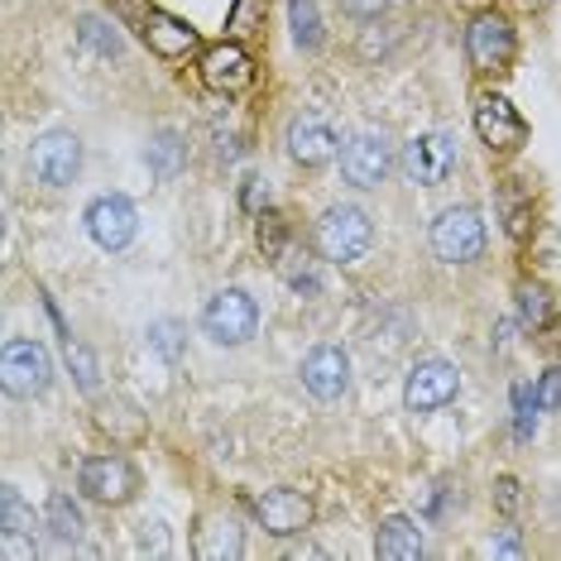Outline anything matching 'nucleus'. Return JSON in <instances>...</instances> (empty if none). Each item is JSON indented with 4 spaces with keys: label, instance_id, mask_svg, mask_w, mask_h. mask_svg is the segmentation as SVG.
I'll use <instances>...</instances> for the list:
<instances>
[{
    "label": "nucleus",
    "instance_id": "nucleus-14",
    "mask_svg": "<svg viewBox=\"0 0 561 561\" xmlns=\"http://www.w3.org/2000/svg\"><path fill=\"white\" fill-rule=\"evenodd\" d=\"M254 514H260L264 533H274V538H293V533H302L312 523V500L302 490H270L254 500Z\"/></svg>",
    "mask_w": 561,
    "mask_h": 561
},
{
    "label": "nucleus",
    "instance_id": "nucleus-18",
    "mask_svg": "<svg viewBox=\"0 0 561 561\" xmlns=\"http://www.w3.org/2000/svg\"><path fill=\"white\" fill-rule=\"evenodd\" d=\"M145 44L154 48L159 58H183L187 48H197V34L187 30L183 20L163 15V10H149L145 15Z\"/></svg>",
    "mask_w": 561,
    "mask_h": 561
},
{
    "label": "nucleus",
    "instance_id": "nucleus-17",
    "mask_svg": "<svg viewBox=\"0 0 561 561\" xmlns=\"http://www.w3.org/2000/svg\"><path fill=\"white\" fill-rule=\"evenodd\" d=\"M427 547H423V533H417L413 518H385L375 533V557L385 561H417Z\"/></svg>",
    "mask_w": 561,
    "mask_h": 561
},
{
    "label": "nucleus",
    "instance_id": "nucleus-29",
    "mask_svg": "<svg viewBox=\"0 0 561 561\" xmlns=\"http://www.w3.org/2000/svg\"><path fill=\"white\" fill-rule=\"evenodd\" d=\"M500 202H504V216H508V236H523V231H528V211H523V187H518V178H508V183H504Z\"/></svg>",
    "mask_w": 561,
    "mask_h": 561
},
{
    "label": "nucleus",
    "instance_id": "nucleus-4",
    "mask_svg": "<svg viewBox=\"0 0 561 561\" xmlns=\"http://www.w3.org/2000/svg\"><path fill=\"white\" fill-rule=\"evenodd\" d=\"M432 250L446 264H470L480 260L484 250V221L476 207H446L437 221H432Z\"/></svg>",
    "mask_w": 561,
    "mask_h": 561
},
{
    "label": "nucleus",
    "instance_id": "nucleus-26",
    "mask_svg": "<svg viewBox=\"0 0 561 561\" xmlns=\"http://www.w3.org/2000/svg\"><path fill=\"white\" fill-rule=\"evenodd\" d=\"M254 240H260V250H264V260H278L288 245V221L278 211H264L260 216V231H254Z\"/></svg>",
    "mask_w": 561,
    "mask_h": 561
},
{
    "label": "nucleus",
    "instance_id": "nucleus-5",
    "mask_svg": "<svg viewBox=\"0 0 561 561\" xmlns=\"http://www.w3.org/2000/svg\"><path fill=\"white\" fill-rule=\"evenodd\" d=\"M403 178L417 187H442L456 169V139L446 130H432V135H417L403 145Z\"/></svg>",
    "mask_w": 561,
    "mask_h": 561
},
{
    "label": "nucleus",
    "instance_id": "nucleus-32",
    "mask_svg": "<svg viewBox=\"0 0 561 561\" xmlns=\"http://www.w3.org/2000/svg\"><path fill=\"white\" fill-rule=\"evenodd\" d=\"M518 480L514 476H500L494 480V504H500V514H518Z\"/></svg>",
    "mask_w": 561,
    "mask_h": 561
},
{
    "label": "nucleus",
    "instance_id": "nucleus-37",
    "mask_svg": "<svg viewBox=\"0 0 561 561\" xmlns=\"http://www.w3.org/2000/svg\"><path fill=\"white\" fill-rule=\"evenodd\" d=\"M293 561H302V557H312V561H322L327 552H322V547H308V542H302V547H293V552H288Z\"/></svg>",
    "mask_w": 561,
    "mask_h": 561
},
{
    "label": "nucleus",
    "instance_id": "nucleus-25",
    "mask_svg": "<svg viewBox=\"0 0 561 561\" xmlns=\"http://www.w3.org/2000/svg\"><path fill=\"white\" fill-rule=\"evenodd\" d=\"M149 346H154L163 360H183V351H187V336H183V327L178 322H169V317H163V322H154L149 327Z\"/></svg>",
    "mask_w": 561,
    "mask_h": 561
},
{
    "label": "nucleus",
    "instance_id": "nucleus-36",
    "mask_svg": "<svg viewBox=\"0 0 561 561\" xmlns=\"http://www.w3.org/2000/svg\"><path fill=\"white\" fill-rule=\"evenodd\" d=\"M245 183H250L245 187V207L260 211V197H270V187H264V178H245Z\"/></svg>",
    "mask_w": 561,
    "mask_h": 561
},
{
    "label": "nucleus",
    "instance_id": "nucleus-31",
    "mask_svg": "<svg viewBox=\"0 0 561 561\" xmlns=\"http://www.w3.org/2000/svg\"><path fill=\"white\" fill-rule=\"evenodd\" d=\"M538 408H542V413H557V408H561V365L547 369V375L538 379Z\"/></svg>",
    "mask_w": 561,
    "mask_h": 561
},
{
    "label": "nucleus",
    "instance_id": "nucleus-35",
    "mask_svg": "<svg viewBox=\"0 0 561 561\" xmlns=\"http://www.w3.org/2000/svg\"><path fill=\"white\" fill-rule=\"evenodd\" d=\"M484 557H523V547H518V538H494V542H484Z\"/></svg>",
    "mask_w": 561,
    "mask_h": 561
},
{
    "label": "nucleus",
    "instance_id": "nucleus-8",
    "mask_svg": "<svg viewBox=\"0 0 561 561\" xmlns=\"http://www.w3.org/2000/svg\"><path fill=\"white\" fill-rule=\"evenodd\" d=\"M514 24L504 15H476L466 30V54L476 72H504L514 62Z\"/></svg>",
    "mask_w": 561,
    "mask_h": 561
},
{
    "label": "nucleus",
    "instance_id": "nucleus-21",
    "mask_svg": "<svg viewBox=\"0 0 561 561\" xmlns=\"http://www.w3.org/2000/svg\"><path fill=\"white\" fill-rule=\"evenodd\" d=\"M288 24H293V44L317 54L322 48V15H317V0H288Z\"/></svg>",
    "mask_w": 561,
    "mask_h": 561
},
{
    "label": "nucleus",
    "instance_id": "nucleus-11",
    "mask_svg": "<svg viewBox=\"0 0 561 561\" xmlns=\"http://www.w3.org/2000/svg\"><path fill=\"white\" fill-rule=\"evenodd\" d=\"M476 135H480L490 149L508 154V149H518L523 139H528V125H523V116H518L514 106H508V96L484 92V96L476 101Z\"/></svg>",
    "mask_w": 561,
    "mask_h": 561
},
{
    "label": "nucleus",
    "instance_id": "nucleus-19",
    "mask_svg": "<svg viewBox=\"0 0 561 561\" xmlns=\"http://www.w3.org/2000/svg\"><path fill=\"white\" fill-rule=\"evenodd\" d=\"M197 557H207V561L240 557V523L226 518V514L207 518V523H202V538H197Z\"/></svg>",
    "mask_w": 561,
    "mask_h": 561
},
{
    "label": "nucleus",
    "instance_id": "nucleus-7",
    "mask_svg": "<svg viewBox=\"0 0 561 561\" xmlns=\"http://www.w3.org/2000/svg\"><path fill=\"white\" fill-rule=\"evenodd\" d=\"M30 169L48 187H68L82 173V139L72 130H48L30 145Z\"/></svg>",
    "mask_w": 561,
    "mask_h": 561
},
{
    "label": "nucleus",
    "instance_id": "nucleus-10",
    "mask_svg": "<svg viewBox=\"0 0 561 561\" xmlns=\"http://www.w3.org/2000/svg\"><path fill=\"white\" fill-rule=\"evenodd\" d=\"M456 389H461V375H456V365H446V360H417L413 375H408V385H403V403H408V413H432V408L451 403Z\"/></svg>",
    "mask_w": 561,
    "mask_h": 561
},
{
    "label": "nucleus",
    "instance_id": "nucleus-33",
    "mask_svg": "<svg viewBox=\"0 0 561 561\" xmlns=\"http://www.w3.org/2000/svg\"><path fill=\"white\" fill-rule=\"evenodd\" d=\"M68 365H78L82 389H96V369H92V360H87V351H82V346H72V336H68Z\"/></svg>",
    "mask_w": 561,
    "mask_h": 561
},
{
    "label": "nucleus",
    "instance_id": "nucleus-13",
    "mask_svg": "<svg viewBox=\"0 0 561 561\" xmlns=\"http://www.w3.org/2000/svg\"><path fill=\"white\" fill-rule=\"evenodd\" d=\"M202 82L211 87V92H221V96H236V92H245V87L254 82V62L250 54L240 44H216L202 54Z\"/></svg>",
    "mask_w": 561,
    "mask_h": 561
},
{
    "label": "nucleus",
    "instance_id": "nucleus-23",
    "mask_svg": "<svg viewBox=\"0 0 561 561\" xmlns=\"http://www.w3.org/2000/svg\"><path fill=\"white\" fill-rule=\"evenodd\" d=\"M24 533H34V514L24 508L15 484H5L0 490V538H24Z\"/></svg>",
    "mask_w": 561,
    "mask_h": 561
},
{
    "label": "nucleus",
    "instance_id": "nucleus-28",
    "mask_svg": "<svg viewBox=\"0 0 561 561\" xmlns=\"http://www.w3.org/2000/svg\"><path fill=\"white\" fill-rule=\"evenodd\" d=\"M518 312L528 327H547V317H552V308H547V293L538 284H518Z\"/></svg>",
    "mask_w": 561,
    "mask_h": 561
},
{
    "label": "nucleus",
    "instance_id": "nucleus-34",
    "mask_svg": "<svg viewBox=\"0 0 561 561\" xmlns=\"http://www.w3.org/2000/svg\"><path fill=\"white\" fill-rule=\"evenodd\" d=\"M385 5H389V0H341V10H346V15H355V20H375Z\"/></svg>",
    "mask_w": 561,
    "mask_h": 561
},
{
    "label": "nucleus",
    "instance_id": "nucleus-30",
    "mask_svg": "<svg viewBox=\"0 0 561 561\" xmlns=\"http://www.w3.org/2000/svg\"><path fill=\"white\" fill-rule=\"evenodd\" d=\"M139 557H169V528L159 518L145 523V533H139Z\"/></svg>",
    "mask_w": 561,
    "mask_h": 561
},
{
    "label": "nucleus",
    "instance_id": "nucleus-20",
    "mask_svg": "<svg viewBox=\"0 0 561 561\" xmlns=\"http://www.w3.org/2000/svg\"><path fill=\"white\" fill-rule=\"evenodd\" d=\"M145 159H149V169H154V178H173V173L187 163V145H183V135L159 130V135L145 145Z\"/></svg>",
    "mask_w": 561,
    "mask_h": 561
},
{
    "label": "nucleus",
    "instance_id": "nucleus-3",
    "mask_svg": "<svg viewBox=\"0 0 561 561\" xmlns=\"http://www.w3.org/2000/svg\"><path fill=\"white\" fill-rule=\"evenodd\" d=\"M202 327L216 346H245V341L260 331V308L245 288H221L202 312Z\"/></svg>",
    "mask_w": 561,
    "mask_h": 561
},
{
    "label": "nucleus",
    "instance_id": "nucleus-22",
    "mask_svg": "<svg viewBox=\"0 0 561 561\" xmlns=\"http://www.w3.org/2000/svg\"><path fill=\"white\" fill-rule=\"evenodd\" d=\"M44 518H48V533H54L58 542H78L82 528H87V523H82V508L72 504V494H54Z\"/></svg>",
    "mask_w": 561,
    "mask_h": 561
},
{
    "label": "nucleus",
    "instance_id": "nucleus-1",
    "mask_svg": "<svg viewBox=\"0 0 561 561\" xmlns=\"http://www.w3.org/2000/svg\"><path fill=\"white\" fill-rule=\"evenodd\" d=\"M369 245H375V221H369L365 207L336 202V207L322 211V221H317V250H322L331 264L365 260Z\"/></svg>",
    "mask_w": 561,
    "mask_h": 561
},
{
    "label": "nucleus",
    "instance_id": "nucleus-15",
    "mask_svg": "<svg viewBox=\"0 0 561 561\" xmlns=\"http://www.w3.org/2000/svg\"><path fill=\"white\" fill-rule=\"evenodd\" d=\"M288 154H293V163H302V169H322V163L336 154V135H331V125L317 116V111H302V116L288 121Z\"/></svg>",
    "mask_w": 561,
    "mask_h": 561
},
{
    "label": "nucleus",
    "instance_id": "nucleus-6",
    "mask_svg": "<svg viewBox=\"0 0 561 561\" xmlns=\"http://www.w3.org/2000/svg\"><path fill=\"white\" fill-rule=\"evenodd\" d=\"M389 169H393V149L385 130H355L341 145V173H346L351 187H379Z\"/></svg>",
    "mask_w": 561,
    "mask_h": 561
},
{
    "label": "nucleus",
    "instance_id": "nucleus-27",
    "mask_svg": "<svg viewBox=\"0 0 561 561\" xmlns=\"http://www.w3.org/2000/svg\"><path fill=\"white\" fill-rule=\"evenodd\" d=\"M533 408H538V393H533L528 385H514V437H518V442H528L533 427H538Z\"/></svg>",
    "mask_w": 561,
    "mask_h": 561
},
{
    "label": "nucleus",
    "instance_id": "nucleus-2",
    "mask_svg": "<svg viewBox=\"0 0 561 561\" xmlns=\"http://www.w3.org/2000/svg\"><path fill=\"white\" fill-rule=\"evenodd\" d=\"M48 379H54V355H48L39 341H5V351H0V385L5 393H15V399H34V393L48 389Z\"/></svg>",
    "mask_w": 561,
    "mask_h": 561
},
{
    "label": "nucleus",
    "instance_id": "nucleus-12",
    "mask_svg": "<svg viewBox=\"0 0 561 561\" xmlns=\"http://www.w3.org/2000/svg\"><path fill=\"white\" fill-rule=\"evenodd\" d=\"M78 484L96 504H125L135 494V470L125 456H92V461H82Z\"/></svg>",
    "mask_w": 561,
    "mask_h": 561
},
{
    "label": "nucleus",
    "instance_id": "nucleus-24",
    "mask_svg": "<svg viewBox=\"0 0 561 561\" xmlns=\"http://www.w3.org/2000/svg\"><path fill=\"white\" fill-rule=\"evenodd\" d=\"M78 39L92 48V54H101V58H116V54H121V34L111 30L106 20H96V15H87V20L78 24Z\"/></svg>",
    "mask_w": 561,
    "mask_h": 561
},
{
    "label": "nucleus",
    "instance_id": "nucleus-9",
    "mask_svg": "<svg viewBox=\"0 0 561 561\" xmlns=\"http://www.w3.org/2000/svg\"><path fill=\"white\" fill-rule=\"evenodd\" d=\"M139 231V216H135V202L121 197V193H106L87 207V236L96 240L101 250H125Z\"/></svg>",
    "mask_w": 561,
    "mask_h": 561
},
{
    "label": "nucleus",
    "instance_id": "nucleus-16",
    "mask_svg": "<svg viewBox=\"0 0 561 561\" xmlns=\"http://www.w3.org/2000/svg\"><path fill=\"white\" fill-rule=\"evenodd\" d=\"M302 385H308L317 399H341L351 385V355L341 346H317L308 360H302Z\"/></svg>",
    "mask_w": 561,
    "mask_h": 561
}]
</instances>
